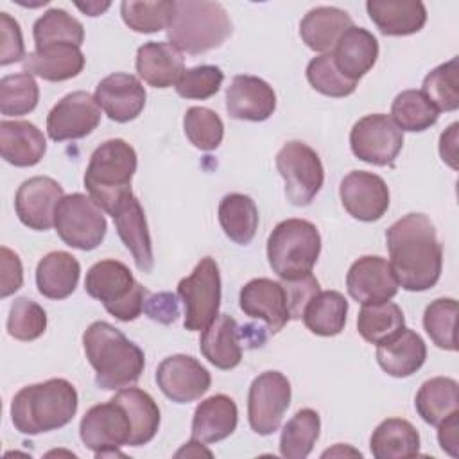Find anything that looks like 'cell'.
I'll return each mask as SVG.
<instances>
[{"label":"cell","mask_w":459,"mask_h":459,"mask_svg":"<svg viewBox=\"0 0 459 459\" xmlns=\"http://www.w3.org/2000/svg\"><path fill=\"white\" fill-rule=\"evenodd\" d=\"M455 319L457 301L454 298H439L427 305L423 314V328L437 348L448 351L457 350Z\"/></svg>","instance_id":"cell-44"},{"label":"cell","mask_w":459,"mask_h":459,"mask_svg":"<svg viewBox=\"0 0 459 459\" xmlns=\"http://www.w3.org/2000/svg\"><path fill=\"white\" fill-rule=\"evenodd\" d=\"M344 210L357 221H378L389 208V188L385 181L366 170L348 172L339 186Z\"/></svg>","instance_id":"cell-16"},{"label":"cell","mask_w":459,"mask_h":459,"mask_svg":"<svg viewBox=\"0 0 459 459\" xmlns=\"http://www.w3.org/2000/svg\"><path fill=\"white\" fill-rule=\"evenodd\" d=\"M77 405L75 387L65 378H50L22 387L13 398L11 418L18 432L36 436L68 425Z\"/></svg>","instance_id":"cell-3"},{"label":"cell","mask_w":459,"mask_h":459,"mask_svg":"<svg viewBox=\"0 0 459 459\" xmlns=\"http://www.w3.org/2000/svg\"><path fill=\"white\" fill-rule=\"evenodd\" d=\"M398 287L391 264L382 256H360L346 274L348 294L360 305L387 301L396 296Z\"/></svg>","instance_id":"cell-19"},{"label":"cell","mask_w":459,"mask_h":459,"mask_svg":"<svg viewBox=\"0 0 459 459\" xmlns=\"http://www.w3.org/2000/svg\"><path fill=\"white\" fill-rule=\"evenodd\" d=\"M185 70V59L172 43L149 41L136 52V72L149 86L169 88L179 81Z\"/></svg>","instance_id":"cell-25"},{"label":"cell","mask_w":459,"mask_h":459,"mask_svg":"<svg viewBox=\"0 0 459 459\" xmlns=\"http://www.w3.org/2000/svg\"><path fill=\"white\" fill-rule=\"evenodd\" d=\"M25 59L20 23L7 13H0V65L7 66Z\"/></svg>","instance_id":"cell-50"},{"label":"cell","mask_w":459,"mask_h":459,"mask_svg":"<svg viewBox=\"0 0 459 459\" xmlns=\"http://www.w3.org/2000/svg\"><path fill=\"white\" fill-rule=\"evenodd\" d=\"M183 127L190 143L201 151L217 149L224 136V124L221 117L213 109L203 106H192L186 109Z\"/></svg>","instance_id":"cell-46"},{"label":"cell","mask_w":459,"mask_h":459,"mask_svg":"<svg viewBox=\"0 0 459 459\" xmlns=\"http://www.w3.org/2000/svg\"><path fill=\"white\" fill-rule=\"evenodd\" d=\"M224 81V74L219 66L201 65L194 68H186L179 81L176 82V91L183 99L204 100L213 97Z\"/></svg>","instance_id":"cell-49"},{"label":"cell","mask_w":459,"mask_h":459,"mask_svg":"<svg viewBox=\"0 0 459 459\" xmlns=\"http://www.w3.org/2000/svg\"><path fill=\"white\" fill-rule=\"evenodd\" d=\"M54 228L59 238L75 249L91 251L106 237L108 224L102 208L86 194H68L56 208Z\"/></svg>","instance_id":"cell-8"},{"label":"cell","mask_w":459,"mask_h":459,"mask_svg":"<svg viewBox=\"0 0 459 459\" xmlns=\"http://www.w3.org/2000/svg\"><path fill=\"white\" fill-rule=\"evenodd\" d=\"M457 127L459 124L454 122L439 138V154L445 163H448L454 170L457 169Z\"/></svg>","instance_id":"cell-55"},{"label":"cell","mask_w":459,"mask_h":459,"mask_svg":"<svg viewBox=\"0 0 459 459\" xmlns=\"http://www.w3.org/2000/svg\"><path fill=\"white\" fill-rule=\"evenodd\" d=\"M389 264L405 290L432 289L443 267V247L425 213H407L385 231Z\"/></svg>","instance_id":"cell-1"},{"label":"cell","mask_w":459,"mask_h":459,"mask_svg":"<svg viewBox=\"0 0 459 459\" xmlns=\"http://www.w3.org/2000/svg\"><path fill=\"white\" fill-rule=\"evenodd\" d=\"M350 147L369 165L391 167L403 147V131L384 113L366 115L351 127Z\"/></svg>","instance_id":"cell-12"},{"label":"cell","mask_w":459,"mask_h":459,"mask_svg":"<svg viewBox=\"0 0 459 459\" xmlns=\"http://www.w3.org/2000/svg\"><path fill=\"white\" fill-rule=\"evenodd\" d=\"M0 296L7 298L16 292L23 283V267L20 256L9 247L2 246L0 249Z\"/></svg>","instance_id":"cell-52"},{"label":"cell","mask_w":459,"mask_h":459,"mask_svg":"<svg viewBox=\"0 0 459 459\" xmlns=\"http://www.w3.org/2000/svg\"><path fill=\"white\" fill-rule=\"evenodd\" d=\"M84 290L118 321H134L143 312L147 296L145 287L134 280L129 267L113 258L100 260L88 269Z\"/></svg>","instance_id":"cell-7"},{"label":"cell","mask_w":459,"mask_h":459,"mask_svg":"<svg viewBox=\"0 0 459 459\" xmlns=\"http://www.w3.org/2000/svg\"><path fill=\"white\" fill-rule=\"evenodd\" d=\"M84 63L86 57L81 52V47L59 43L29 52L23 59V72L50 82H59L79 75Z\"/></svg>","instance_id":"cell-24"},{"label":"cell","mask_w":459,"mask_h":459,"mask_svg":"<svg viewBox=\"0 0 459 459\" xmlns=\"http://www.w3.org/2000/svg\"><path fill=\"white\" fill-rule=\"evenodd\" d=\"M113 400L118 402L129 416V446L147 445L160 429V409L154 398L138 387H124L113 396Z\"/></svg>","instance_id":"cell-33"},{"label":"cell","mask_w":459,"mask_h":459,"mask_svg":"<svg viewBox=\"0 0 459 459\" xmlns=\"http://www.w3.org/2000/svg\"><path fill=\"white\" fill-rule=\"evenodd\" d=\"M332 57L337 68L351 81L366 75L378 57V41L364 27L351 25L333 47Z\"/></svg>","instance_id":"cell-27"},{"label":"cell","mask_w":459,"mask_h":459,"mask_svg":"<svg viewBox=\"0 0 459 459\" xmlns=\"http://www.w3.org/2000/svg\"><path fill=\"white\" fill-rule=\"evenodd\" d=\"M156 384L161 393L176 403L199 400L212 384L208 369L190 355H170L156 369Z\"/></svg>","instance_id":"cell-15"},{"label":"cell","mask_w":459,"mask_h":459,"mask_svg":"<svg viewBox=\"0 0 459 459\" xmlns=\"http://www.w3.org/2000/svg\"><path fill=\"white\" fill-rule=\"evenodd\" d=\"M145 88L131 74H111L95 88V100L104 113L120 124L134 120L145 106Z\"/></svg>","instance_id":"cell-21"},{"label":"cell","mask_w":459,"mask_h":459,"mask_svg":"<svg viewBox=\"0 0 459 459\" xmlns=\"http://www.w3.org/2000/svg\"><path fill=\"white\" fill-rule=\"evenodd\" d=\"M281 283L285 287L287 307H289V312H290V319H301L307 303L321 290L319 281L310 273V274L301 276V278L283 280Z\"/></svg>","instance_id":"cell-51"},{"label":"cell","mask_w":459,"mask_h":459,"mask_svg":"<svg viewBox=\"0 0 459 459\" xmlns=\"http://www.w3.org/2000/svg\"><path fill=\"white\" fill-rule=\"evenodd\" d=\"M231 22L219 2L174 0L167 23L169 41L190 56L204 54L221 47L231 36Z\"/></svg>","instance_id":"cell-4"},{"label":"cell","mask_w":459,"mask_h":459,"mask_svg":"<svg viewBox=\"0 0 459 459\" xmlns=\"http://www.w3.org/2000/svg\"><path fill=\"white\" fill-rule=\"evenodd\" d=\"M136 165V152L126 140L111 138L102 142L93 151L84 172L88 195L109 213L120 195L131 190Z\"/></svg>","instance_id":"cell-5"},{"label":"cell","mask_w":459,"mask_h":459,"mask_svg":"<svg viewBox=\"0 0 459 459\" xmlns=\"http://www.w3.org/2000/svg\"><path fill=\"white\" fill-rule=\"evenodd\" d=\"M405 328V317L402 308L393 301L364 303L359 317L357 330L371 344H382L393 339Z\"/></svg>","instance_id":"cell-38"},{"label":"cell","mask_w":459,"mask_h":459,"mask_svg":"<svg viewBox=\"0 0 459 459\" xmlns=\"http://www.w3.org/2000/svg\"><path fill=\"white\" fill-rule=\"evenodd\" d=\"M109 215L115 221V228L120 240L131 251L136 267L142 273H151L154 267L152 242L140 201L129 190L120 195V199L111 208Z\"/></svg>","instance_id":"cell-18"},{"label":"cell","mask_w":459,"mask_h":459,"mask_svg":"<svg viewBox=\"0 0 459 459\" xmlns=\"http://www.w3.org/2000/svg\"><path fill=\"white\" fill-rule=\"evenodd\" d=\"M351 25V18L346 11L319 5L310 9L299 22V36L310 50L328 52Z\"/></svg>","instance_id":"cell-31"},{"label":"cell","mask_w":459,"mask_h":459,"mask_svg":"<svg viewBox=\"0 0 459 459\" xmlns=\"http://www.w3.org/2000/svg\"><path fill=\"white\" fill-rule=\"evenodd\" d=\"M437 441L446 454L452 457L459 455V411L437 425Z\"/></svg>","instance_id":"cell-54"},{"label":"cell","mask_w":459,"mask_h":459,"mask_svg":"<svg viewBox=\"0 0 459 459\" xmlns=\"http://www.w3.org/2000/svg\"><path fill=\"white\" fill-rule=\"evenodd\" d=\"M203 445V441H199V439H190L188 443H185V446L181 448V450H178L176 452V457H181V455H194V457H197V455H208V457H212V452L210 450H206L204 446H201Z\"/></svg>","instance_id":"cell-56"},{"label":"cell","mask_w":459,"mask_h":459,"mask_svg":"<svg viewBox=\"0 0 459 459\" xmlns=\"http://www.w3.org/2000/svg\"><path fill=\"white\" fill-rule=\"evenodd\" d=\"M238 303L246 316L262 319L271 333L280 332L290 321L287 294L281 281H274L271 278H255L240 289Z\"/></svg>","instance_id":"cell-20"},{"label":"cell","mask_w":459,"mask_h":459,"mask_svg":"<svg viewBox=\"0 0 459 459\" xmlns=\"http://www.w3.org/2000/svg\"><path fill=\"white\" fill-rule=\"evenodd\" d=\"M289 405L290 382L283 373L264 371L251 382L247 394V420L256 434H274Z\"/></svg>","instance_id":"cell-13"},{"label":"cell","mask_w":459,"mask_h":459,"mask_svg":"<svg viewBox=\"0 0 459 459\" xmlns=\"http://www.w3.org/2000/svg\"><path fill=\"white\" fill-rule=\"evenodd\" d=\"M82 346L100 389L129 387L143 373L145 355L142 348L106 321H95L84 330Z\"/></svg>","instance_id":"cell-2"},{"label":"cell","mask_w":459,"mask_h":459,"mask_svg":"<svg viewBox=\"0 0 459 459\" xmlns=\"http://www.w3.org/2000/svg\"><path fill=\"white\" fill-rule=\"evenodd\" d=\"M366 9L384 36H409L427 22V9L420 0H369Z\"/></svg>","instance_id":"cell-26"},{"label":"cell","mask_w":459,"mask_h":459,"mask_svg":"<svg viewBox=\"0 0 459 459\" xmlns=\"http://www.w3.org/2000/svg\"><path fill=\"white\" fill-rule=\"evenodd\" d=\"M439 111L420 90L398 93L391 106V118L402 131L420 133L437 122Z\"/></svg>","instance_id":"cell-41"},{"label":"cell","mask_w":459,"mask_h":459,"mask_svg":"<svg viewBox=\"0 0 459 459\" xmlns=\"http://www.w3.org/2000/svg\"><path fill=\"white\" fill-rule=\"evenodd\" d=\"M348 301L337 290H319L303 310L305 326L323 337H332L342 332L346 325Z\"/></svg>","instance_id":"cell-36"},{"label":"cell","mask_w":459,"mask_h":459,"mask_svg":"<svg viewBox=\"0 0 459 459\" xmlns=\"http://www.w3.org/2000/svg\"><path fill=\"white\" fill-rule=\"evenodd\" d=\"M276 169L285 181V195L294 206H307L319 194L325 170L317 152L303 142H287L276 154Z\"/></svg>","instance_id":"cell-10"},{"label":"cell","mask_w":459,"mask_h":459,"mask_svg":"<svg viewBox=\"0 0 459 459\" xmlns=\"http://www.w3.org/2000/svg\"><path fill=\"white\" fill-rule=\"evenodd\" d=\"M32 36L36 48L48 45H75L81 47L84 41V27L82 23L68 14L65 9H48L34 22Z\"/></svg>","instance_id":"cell-40"},{"label":"cell","mask_w":459,"mask_h":459,"mask_svg":"<svg viewBox=\"0 0 459 459\" xmlns=\"http://www.w3.org/2000/svg\"><path fill=\"white\" fill-rule=\"evenodd\" d=\"M310 86L326 97H348L357 90V81L348 79L337 68L332 54H321L307 65Z\"/></svg>","instance_id":"cell-47"},{"label":"cell","mask_w":459,"mask_h":459,"mask_svg":"<svg viewBox=\"0 0 459 459\" xmlns=\"http://www.w3.org/2000/svg\"><path fill=\"white\" fill-rule=\"evenodd\" d=\"M427 359L425 341L411 328H403L393 339L377 344L378 366L391 377L403 378L416 373Z\"/></svg>","instance_id":"cell-28"},{"label":"cell","mask_w":459,"mask_h":459,"mask_svg":"<svg viewBox=\"0 0 459 459\" xmlns=\"http://www.w3.org/2000/svg\"><path fill=\"white\" fill-rule=\"evenodd\" d=\"M237 403L226 394H213L203 400L192 418V437L203 443H217L237 429Z\"/></svg>","instance_id":"cell-29"},{"label":"cell","mask_w":459,"mask_h":459,"mask_svg":"<svg viewBox=\"0 0 459 459\" xmlns=\"http://www.w3.org/2000/svg\"><path fill=\"white\" fill-rule=\"evenodd\" d=\"M226 109L231 118L264 122L276 109V93L256 75H235L226 90Z\"/></svg>","instance_id":"cell-22"},{"label":"cell","mask_w":459,"mask_h":459,"mask_svg":"<svg viewBox=\"0 0 459 459\" xmlns=\"http://www.w3.org/2000/svg\"><path fill=\"white\" fill-rule=\"evenodd\" d=\"M82 13H86L88 16H99V14H102L111 4L109 2H104V4H100V2H86V4H75Z\"/></svg>","instance_id":"cell-57"},{"label":"cell","mask_w":459,"mask_h":459,"mask_svg":"<svg viewBox=\"0 0 459 459\" xmlns=\"http://www.w3.org/2000/svg\"><path fill=\"white\" fill-rule=\"evenodd\" d=\"M219 222L230 240L247 246L258 228V208L249 195L228 194L219 203Z\"/></svg>","instance_id":"cell-37"},{"label":"cell","mask_w":459,"mask_h":459,"mask_svg":"<svg viewBox=\"0 0 459 459\" xmlns=\"http://www.w3.org/2000/svg\"><path fill=\"white\" fill-rule=\"evenodd\" d=\"M174 0H158V2H136L126 0L120 4V14L124 23L134 32H158L167 29L169 18L172 14Z\"/></svg>","instance_id":"cell-45"},{"label":"cell","mask_w":459,"mask_h":459,"mask_svg":"<svg viewBox=\"0 0 459 459\" xmlns=\"http://www.w3.org/2000/svg\"><path fill=\"white\" fill-rule=\"evenodd\" d=\"M0 152L14 167H34L47 152V140L41 129L27 120L0 122Z\"/></svg>","instance_id":"cell-23"},{"label":"cell","mask_w":459,"mask_h":459,"mask_svg":"<svg viewBox=\"0 0 459 459\" xmlns=\"http://www.w3.org/2000/svg\"><path fill=\"white\" fill-rule=\"evenodd\" d=\"M47 330V312L29 298H16L9 308L7 332L18 341H34Z\"/></svg>","instance_id":"cell-48"},{"label":"cell","mask_w":459,"mask_h":459,"mask_svg":"<svg viewBox=\"0 0 459 459\" xmlns=\"http://www.w3.org/2000/svg\"><path fill=\"white\" fill-rule=\"evenodd\" d=\"M100 124V106L88 91L65 95L47 117V133L54 142L79 140Z\"/></svg>","instance_id":"cell-14"},{"label":"cell","mask_w":459,"mask_h":459,"mask_svg":"<svg viewBox=\"0 0 459 459\" xmlns=\"http://www.w3.org/2000/svg\"><path fill=\"white\" fill-rule=\"evenodd\" d=\"M81 265L77 258L66 251L47 253L36 267V285L39 294L48 299L68 298L79 281Z\"/></svg>","instance_id":"cell-32"},{"label":"cell","mask_w":459,"mask_h":459,"mask_svg":"<svg viewBox=\"0 0 459 459\" xmlns=\"http://www.w3.org/2000/svg\"><path fill=\"white\" fill-rule=\"evenodd\" d=\"M39 100V88L27 72L11 74L0 81V111L5 117H22L30 113Z\"/></svg>","instance_id":"cell-42"},{"label":"cell","mask_w":459,"mask_h":459,"mask_svg":"<svg viewBox=\"0 0 459 459\" xmlns=\"http://www.w3.org/2000/svg\"><path fill=\"white\" fill-rule=\"evenodd\" d=\"M63 197V186L56 179L36 176L18 186L14 210L23 226L36 231H47L54 226L56 208Z\"/></svg>","instance_id":"cell-17"},{"label":"cell","mask_w":459,"mask_h":459,"mask_svg":"<svg viewBox=\"0 0 459 459\" xmlns=\"http://www.w3.org/2000/svg\"><path fill=\"white\" fill-rule=\"evenodd\" d=\"M321 430L319 414L314 409L298 411L283 427L280 436V454L287 459H305Z\"/></svg>","instance_id":"cell-39"},{"label":"cell","mask_w":459,"mask_h":459,"mask_svg":"<svg viewBox=\"0 0 459 459\" xmlns=\"http://www.w3.org/2000/svg\"><path fill=\"white\" fill-rule=\"evenodd\" d=\"M143 312L152 319L161 325H170L178 319L179 316V303L178 296L172 292H158V294H149L145 298Z\"/></svg>","instance_id":"cell-53"},{"label":"cell","mask_w":459,"mask_h":459,"mask_svg":"<svg viewBox=\"0 0 459 459\" xmlns=\"http://www.w3.org/2000/svg\"><path fill=\"white\" fill-rule=\"evenodd\" d=\"M369 448L377 459H402L420 454V434L402 418L384 420L371 434Z\"/></svg>","instance_id":"cell-34"},{"label":"cell","mask_w":459,"mask_h":459,"mask_svg":"<svg viewBox=\"0 0 459 459\" xmlns=\"http://www.w3.org/2000/svg\"><path fill=\"white\" fill-rule=\"evenodd\" d=\"M414 407L429 425H439L450 414L459 411V385L454 378L434 377L421 384L416 393Z\"/></svg>","instance_id":"cell-35"},{"label":"cell","mask_w":459,"mask_h":459,"mask_svg":"<svg viewBox=\"0 0 459 459\" xmlns=\"http://www.w3.org/2000/svg\"><path fill=\"white\" fill-rule=\"evenodd\" d=\"M321 253V235L305 219H287L274 226L267 238V260L281 280L312 273Z\"/></svg>","instance_id":"cell-6"},{"label":"cell","mask_w":459,"mask_h":459,"mask_svg":"<svg viewBox=\"0 0 459 459\" xmlns=\"http://www.w3.org/2000/svg\"><path fill=\"white\" fill-rule=\"evenodd\" d=\"M457 72V57H452L425 75L421 93L437 111H455L459 108Z\"/></svg>","instance_id":"cell-43"},{"label":"cell","mask_w":459,"mask_h":459,"mask_svg":"<svg viewBox=\"0 0 459 459\" xmlns=\"http://www.w3.org/2000/svg\"><path fill=\"white\" fill-rule=\"evenodd\" d=\"M79 434L86 448L93 450L95 457L124 455L118 448L129 445L131 421L126 409L111 398L86 411L79 425Z\"/></svg>","instance_id":"cell-11"},{"label":"cell","mask_w":459,"mask_h":459,"mask_svg":"<svg viewBox=\"0 0 459 459\" xmlns=\"http://www.w3.org/2000/svg\"><path fill=\"white\" fill-rule=\"evenodd\" d=\"M199 348L204 359L219 369H233L242 360L238 325L228 314H219L201 333Z\"/></svg>","instance_id":"cell-30"},{"label":"cell","mask_w":459,"mask_h":459,"mask_svg":"<svg viewBox=\"0 0 459 459\" xmlns=\"http://www.w3.org/2000/svg\"><path fill=\"white\" fill-rule=\"evenodd\" d=\"M178 296L185 307L183 326L190 332L204 330L221 305V273L212 256L201 258L194 271L178 283Z\"/></svg>","instance_id":"cell-9"}]
</instances>
